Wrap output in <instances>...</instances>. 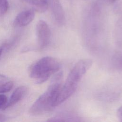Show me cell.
<instances>
[{
	"label": "cell",
	"instance_id": "6da1fadb",
	"mask_svg": "<svg viewBox=\"0 0 122 122\" xmlns=\"http://www.w3.org/2000/svg\"><path fill=\"white\" fill-rule=\"evenodd\" d=\"M62 83V73L60 72L54 76L46 91L32 105L30 113L33 115H39L51 111L57 106V100Z\"/></svg>",
	"mask_w": 122,
	"mask_h": 122
},
{
	"label": "cell",
	"instance_id": "7a4b0ae2",
	"mask_svg": "<svg viewBox=\"0 0 122 122\" xmlns=\"http://www.w3.org/2000/svg\"><path fill=\"white\" fill-rule=\"evenodd\" d=\"M92 64V61L91 59H83L74 65L64 83L62 84L57 100V106L65 101L74 93L81 79Z\"/></svg>",
	"mask_w": 122,
	"mask_h": 122
},
{
	"label": "cell",
	"instance_id": "3957f363",
	"mask_svg": "<svg viewBox=\"0 0 122 122\" xmlns=\"http://www.w3.org/2000/svg\"><path fill=\"white\" fill-rule=\"evenodd\" d=\"M60 68L61 63L57 59L51 57H44L31 66L30 76L35 80L36 83L41 84L58 72Z\"/></svg>",
	"mask_w": 122,
	"mask_h": 122
},
{
	"label": "cell",
	"instance_id": "277c9868",
	"mask_svg": "<svg viewBox=\"0 0 122 122\" xmlns=\"http://www.w3.org/2000/svg\"><path fill=\"white\" fill-rule=\"evenodd\" d=\"M38 46L40 49L45 48L49 43L51 31L47 23L43 20H39L36 25Z\"/></svg>",
	"mask_w": 122,
	"mask_h": 122
},
{
	"label": "cell",
	"instance_id": "5b68a950",
	"mask_svg": "<svg viewBox=\"0 0 122 122\" xmlns=\"http://www.w3.org/2000/svg\"><path fill=\"white\" fill-rule=\"evenodd\" d=\"M50 7L53 16L60 25H63L65 22V16L63 8L59 0H46Z\"/></svg>",
	"mask_w": 122,
	"mask_h": 122
},
{
	"label": "cell",
	"instance_id": "8992f818",
	"mask_svg": "<svg viewBox=\"0 0 122 122\" xmlns=\"http://www.w3.org/2000/svg\"><path fill=\"white\" fill-rule=\"evenodd\" d=\"M34 17L35 13L33 10H28L22 11L16 16L14 24L20 27L26 26L33 20Z\"/></svg>",
	"mask_w": 122,
	"mask_h": 122
},
{
	"label": "cell",
	"instance_id": "52a82bcc",
	"mask_svg": "<svg viewBox=\"0 0 122 122\" xmlns=\"http://www.w3.org/2000/svg\"><path fill=\"white\" fill-rule=\"evenodd\" d=\"M27 91V88L24 86H21L17 88L12 93L9 100L3 110L9 108L18 103L25 95Z\"/></svg>",
	"mask_w": 122,
	"mask_h": 122
},
{
	"label": "cell",
	"instance_id": "ba28073f",
	"mask_svg": "<svg viewBox=\"0 0 122 122\" xmlns=\"http://www.w3.org/2000/svg\"><path fill=\"white\" fill-rule=\"evenodd\" d=\"M26 1L32 6L34 10L40 13L44 12L49 7L46 0H26Z\"/></svg>",
	"mask_w": 122,
	"mask_h": 122
},
{
	"label": "cell",
	"instance_id": "9c48e42d",
	"mask_svg": "<svg viewBox=\"0 0 122 122\" xmlns=\"http://www.w3.org/2000/svg\"><path fill=\"white\" fill-rule=\"evenodd\" d=\"M13 86V82L9 81L3 84H0V94L9 92Z\"/></svg>",
	"mask_w": 122,
	"mask_h": 122
},
{
	"label": "cell",
	"instance_id": "30bf717a",
	"mask_svg": "<svg viewBox=\"0 0 122 122\" xmlns=\"http://www.w3.org/2000/svg\"><path fill=\"white\" fill-rule=\"evenodd\" d=\"M9 8V2L8 0H0V13H5Z\"/></svg>",
	"mask_w": 122,
	"mask_h": 122
},
{
	"label": "cell",
	"instance_id": "8fae6325",
	"mask_svg": "<svg viewBox=\"0 0 122 122\" xmlns=\"http://www.w3.org/2000/svg\"><path fill=\"white\" fill-rule=\"evenodd\" d=\"M8 101L7 97L3 94H0V109L3 108Z\"/></svg>",
	"mask_w": 122,
	"mask_h": 122
},
{
	"label": "cell",
	"instance_id": "7c38bea8",
	"mask_svg": "<svg viewBox=\"0 0 122 122\" xmlns=\"http://www.w3.org/2000/svg\"><path fill=\"white\" fill-rule=\"evenodd\" d=\"M117 116L119 121L122 122V106L120 107L117 111Z\"/></svg>",
	"mask_w": 122,
	"mask_h": 122
},
{
	"label": "cell",
	"instance_id": "4fadbf2b",
	"mask_svg": "<svg viewBox=\"0 0 122 122\" xmlns=\"http://www.w3.org/2000/svg\"><path fill=\"white\" fill-rule=\"evenodd\" d=\"M6 79V77L5 75L0 74V84L3 82Z\"/></svg>",
	"mask_w": 122,
	"mask_h": 122
},
{
	"label": "cell",
	"instance_id": "5bb4252c",
	"mask_svg": "<svg viewBox=\"0 0 122 122\" xmlns=\"http://www.w3.org/2000/svg\"><path fill=\"white\" fill-rule=\"evenodd\" d=\"M6 119V117L4 115L0 114V122L5 121Z\"/></svg>",
	"mask_w": 122,
	"mask_h": 122
},
{
	"label": "cell",
	"instance_id": "9a60e30c",
	"mask_svg": "<svg viewBox=\"0 0 122 122\" xmlns=\"http://www.w3.org/2000/svg\"><path fill=\"white\" fill-rule=\"evenodd\" d=\"M2 49H0V56L2 53Z\"/></svg>",
	"mask_w": 122,
	"mask_h": 122
},
{
	"label": "cell",
	"instance_id": "2e32d148",
	"mask_svg": "<svg viewBox=\"0 0 122 122\" xmlns=\"http://www.w3.org/2000/svg\"><path fill=\"white\" fill-rule=\"evenodd\" d=\"M116 0H110V1H111V2H115Z\"/></svg>",
	"mask_w": 122,
	"mask_h": 122
},
{
	"label": "cell",
	"instance_id": "e0dca14e",
	"mask_svg": "<svg viewBox=\"0 0 122 122\" xmlns=\"http://www.w3.org/2000/svg\"><path fill=\"white\" fill-rule=\"evenodd\" d=\"M25 0V1H26V0Z\"/></svg>",
	"mask_w": 122,
	"mask_h": 122
},
{
	"label": "cell",
	"instance_id": "ac0fdd59",
	"mask_svg": "<svg viewBox=\"0 0 122 122\" xmlns=\"http://www.w3.org/2000/svg\"></svg>",
	"mask_w": 122,
	"mask_h": 122
}]
</instances>
